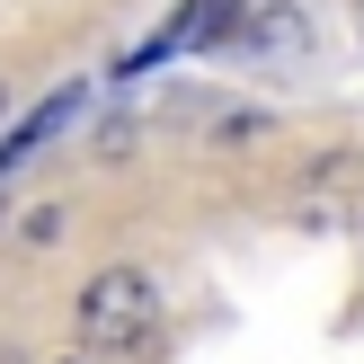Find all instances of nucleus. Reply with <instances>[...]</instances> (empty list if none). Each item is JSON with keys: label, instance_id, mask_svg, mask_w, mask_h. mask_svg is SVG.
Listing matches in <instances>:
<instances>
[{"label": "nucleus", "instance_id": "f257e3e1", "mask_svg": "<svg viewBox=\"0 0 364 364\" xmlns=\"http://www.w3.org/2000/svg\"><path fill=\"white\" fill-rule=\"evenodd\" d=\"M80 338L98 355H151L160 338V284L142 267H98L80 294Z\"/></svg>", "mask_w": 364, "mask_h": 364}, {"label": "nucleus", "instance_id": "f03ea898", "mask_svg": "<svg viewBox=\"0 0 364 364\" xmlns=\"http://www.w3.org/2000/svg\"><path fill=\"white\" fill-rule=\"evenodd\" d=\"M223 36H240V0H178V18L160 36H142L134 53H124L116 71H151L169 63V53H196V45H223Z\"/></svg>", "mask_w": 364, "mask_h": 364}, {"label": "nucleus", "instance_id": "7ed1b4c3", "mask_svg": "<svg viewBox=\"0 0 364 364\" xmlns=\"http://www.w3.org/2000/svg\"><path fill=\"white\" fill-rule=\"evenodd\" d=\"M302 213L311 223H355L364 213V151H320L302 178Z\"/></svg>", "mask_w": 364, "mask_h": 364}, {"label": "nucleus", "instance_id": "20e7f679", "mask_svg": "<svg viewBox=\"0 0 364 364\" xmlns=\"http://www.w3.org/2000/svg\"><path fill=\"white\" fill-rule=\"evenodd\" d=\"M71 116H80V89H53V98H45V107H36V116H27V124H18V134H9V142H0V178H9V169H18V160H27V151H45V142H53V134H63V124H71Z\"/></svg>", "mask_w": 364, "mask_h": 364}, {"label": "nucleus", "instance_id": "39448f33", "mask_svg": "<svg viewBox=\"0 0 364 364\" xmlns=\"http://www.w3.org/2000/svg\"><path fill=\"white\" fill-rule=\"evenodd\" d=\"M249 45L258 53H302L311 27H302V9H267V18H249Z\"/></svg>", "mask_w": 364, "mask_h": 364}]
</instances>
